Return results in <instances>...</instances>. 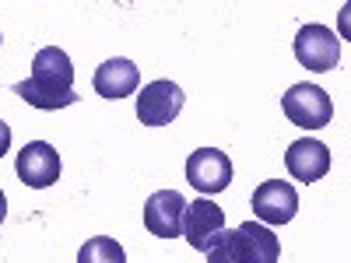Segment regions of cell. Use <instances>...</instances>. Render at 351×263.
I'll list each match as a JSON object with an SVG mask.
<instances>
[{
    "label": "cell",
    "instance_id": "cell-1",
    "mask_svg": "<svg viewBox=\"0 0 351 263\" xmlns=\"http://www.w3.org/2000/svg\"><path fill=\"white\" fill-rule=\"evenodd\" d=\"M14 95H21L32 109H64L74 105V64L60 46H43L32 60V74L28 81L14 84Z\"/></svg>",
    "mask_w": 351,
    "mask_h": 263
},
{
    "label": "cell",
    "instance_id": "cell-2",
    "mask_svg": "<svg viewBox=\"0 0 351 263\" xmlns=\"http://www.w3.org/2000/svg\"><path fill=\"white\" fill-rule=\"evenodd\" d=\"M204 253L208 263H278L281 242L267 225L243 221L239 228H221Z\"/></svg>",
    "mask_w": 351,
    "mask_h": 263
},
{
    "label": "cell",
    "instance_id": "cell-3",
    "mask_svg": "<svg viewBox=\"0 0 351 263\" xmlns=\"http://www.w3.org/2000/svg\"><path fill=\"white\" fill-rule=\"evenodd\" d=\"M281 109H285L288 120L295 127H302V130L327 127L330 116H334L330 95L324 92V88H316V84H291L288 92L281 95Z\"/></svg>",
    "mask_w": 351,
    "mask_h": 263
},
{
    "label": "cell",
    "instance_id": "cell-4",
    "mask_svg": "<svg viewBox=\"0 0 351 263\" xmlns=\"http://www.w3.org/2000/svg\"><path fill=\"white\" fill-rule=\"evenodd\" d=\"M183 102L186 95L176 81H152L137 95V120L144 127H169L183 112Z\"/></svg>",
    "mask_w": 351,
    "mask_h": 263
},
{
    "label": "cell",
    "instance_id": "cell-5",
    "mask_svg": "<svg viewBox=\"0 0 351 263\" xmlns=\"http://www.w3.org/2000/svg\"><path fill=\"white\" fill-rule=\"evenodd\" d=\"M253 214L263 221V225H288L291 218L299 214V193L291 183L285 179H267L253 190V200H250Z\"/></svg>",
    "mask_w": 351,
    "mask_h": 263
},
{
    "label": "cell",
    "instance_id": "cell-6",
    "mask_svg": "<svg viewBox=\"0 0 351 263\" xmlns=\"http://www.w3.org/2000/svg\"><path fill=\"white\" fill-rule=\"evenodd\" d=\"M295 60L309 71H334L341 60V42L327 25H302L295 36Z\"/></svg>",
    "mask_w": 351,
    "mask_h": 263
},
{
    "label": "cell",
    "instance_id": "cell-7",
    "mask_svg": "<svg viewBox=\"0 0 351 263\" xmlns=\"http://www.w3.org/2000/svg\"><path fill=\"white\" fill-rule=\"evenodd\" d=\"M14 172H18V179L25 186L46 190V186H53L56 179H60V155H56V148L46 144V140H28L18 151Z\"/></svg>",
    "mask_w": 351,
    "mask_h": 263
},
{
    "label": "cell",
    "instance_id": "cell-8",
    "mask_svg": "<svg viewBox=\"0 0 351 263\" xmlns=\"http://www.w3.org/2000/svg\"><path fill=\"white\" fill-rule=\"evenodd\" d=\"M183 211L186 200L180 190H158L144 203V228L158 239H176L183 236Z\"/></svg>",
    "mask_w": 351,
    "mask_h": 263
},
{
    "label": "cell",
    "instance_id": "cell-9",
    "mask_svg": "<svg viewBox=\"0 0 351 263\" xmlns=\"http://www.w3.org/2000/svg\"><path fill=\"white\" fill-rule=\"evenodd\" d=\"M186 183L200 193H221L232 183V162L218 148H197L186 158Z\"/></svg>",
    "mask_w": 351,
    "mask_h": 263
},
{
    "label": "cell",
    "instance_id": "cell-10",
    "mask_svg": "<svg viewBox=\"0 0 351 263\" xmlns=\"http://www.w3.org/2000/svg\"><path fill=\"white\" fill-rule=\"evenodd\" d=\"M225 228V211L218 208L215 200L208 197H200L193 203H186V211H183V236L193 249H208L215 242V236Z\"/></svg>",
    "mask_w": 351,
    "mask_h": 263
},
{
    "label": "cell",
    "instance_id": "cell-11",
    "mask_svg": "<svg viewBox=\"0 0 351 263\" xmlns=\"http://www.w3.org/2000/svg\"><path fill=\"white\" fill-rule=\"evenodd\" d=\"M285 168L295 175V179H302V183L324 179V175L330 172V151H327V144L309 140V137L295 140V144L285 151Z\"/></svg>",
    "mask_w": 351,
    "mask_h": 263
},
{
    "label": "cell",
    "instance_id": "cell-12",
    "mask_svg": "<svg viewBox=\"0 0 351 263\" xmlns=\"http://www.w3.org/2000/svg\"><path fill=\"white\" fill-rule=\"evenodd\" d=\"M137 67L130 60H123V56H112V60H106L99 71H95V92L102 99H123V95H134L137 92Z\"/></svg>",
    "mask_w": 351,
    "mask_h": 263
},
{
    "label": "cell",
    "instance_id": "cell-13",
    "mask_svg": "<svg viewBox=\"0 0 351 263\" xmlns=\"http://www.w3.org/2000/svg\"><path fill=\"white\" fill-rule=\"evenodd\" d=\"M77 263H127V253L112 236H95L81 246Z\"/></svg>",
    "mask_w": 351,
    "mask_h": 263
},
{
    "label": "cell",
    "instance_id": "cell-14",
    "mask_svg": "<svg viewBox=\"0 0 351 263\" xmlns=\"http://www.w3.org/2000/svg\"><path fill=\"white\" fill-rule=\"evenodd\" d=\"M8 148H11V127H8L4 120H0V158L8 155Z\"/></svg>",
    "mask_w": 351,
    "mask_h": 263
},
{
    "label": "cell",
    "instance_id": "cell-15",
    "mask_svg": "<svg viewBox=\"0 0 351 263\" xmlns=\"http://www.w3.org/2000/svg\"><path fill=\"white\" fill-rule=\"evenodd\" d=\"M8 218V197H4V190H0V221Z\"/></svg>",
    "mask_w": 351,
    "mask_h": 263
},
{
    "label": "cell",
    "instance_id": "cell-16",
    "mask_svg": "<svg viewBox=\"0 0 351 263\" xmlns=\"http://www.w3.org/2000/svg\"><path fill=\"white\" fill-rule=\"evenodd\" d=\"M0 42H4V36H0Z\"/></svg>",
    "mask_w": 351,
    "mask_h": 263
}]
</instances>
